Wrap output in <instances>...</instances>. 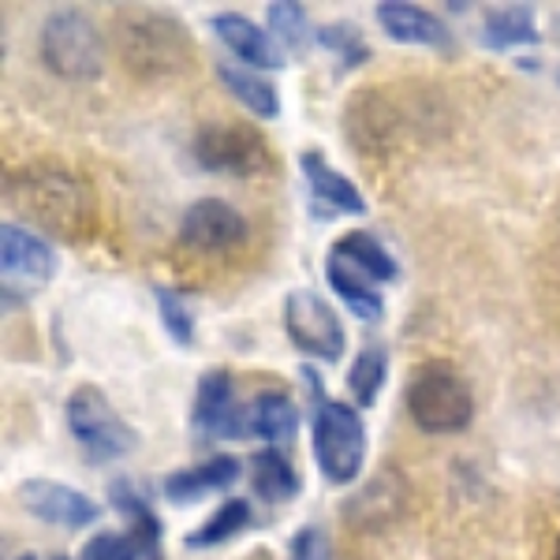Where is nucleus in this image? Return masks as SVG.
<instances>
[{"label":"nucleus","instance_id":"obj_6","mask_svg":"<svg viewBox=\"0 0 560 560\" xmlns=\"http://www.w3.org/2000/svg\"><path fill=\"white\" fill-rule=\"evenodd\" d=\"M68 430L79 441L86 464H113V459L135 453L139 433L116 415L108 396L94 385H79L65 404Z\"/></svg>","mask_w":560,"mask_h":560},{"label":"nucleus","instance_id":"obj_12","mask_svg":"<svg viewBox=\"0 0 560 560\" xmlns=\"http://www.w3.org/2000/svg\"><path fill=\"white\" fill-rule=\"evenodd\" d=\"M179 240L195 250H229L247 240V217L224 198H198L184 210Z\"/></svg>","mask_w":560,"mask_h":560},{"label":"nucleus","instance_id":"obj_22","mask_svg":"<svg viewBox=\"0 0 560 560\" xmlns=\"http://www.w3.org/2000/svg\"><path fill=\"white\" fill-rule=\"evenodd\" d=\"M332 250H337L340 258H348L351 266H355L363 277L374 280V284H388V280L400 277V266H396L393 255H388V250L382 247V240H374L363 229L345 232V236L332 243Z\"/></svg>","mask_w":560,"mask_h":560},{"label":"nucleus","instance_id":"obj_16","mask_svg":"<svg viewBox=\"0 0 560 560\" xmlns=\"http://www.w3.org/2000/svg\"><path fill=\"white\" fill-rule=\"evenodd\" d=\"M240 471H243V464L236 456H213V459H206V464H195V467H184V471L168 475L165 497L173 504H191L206 493L229 490V486L240 478Z\"/></svg>","mask_w":560,"mask_h":560},{"label":"nucleus","instance_id":"obj_1","mask_svg":"<svg viewBox=\"0 0 560 560\" xmlns=\"http://www.w3.org/2000/svg\"><path fill=\"white\" fill-rule=\"evenodd\" d=\"M8 198L23 221H34L42 232L83 243L94 229V198L90 187L60 161H34L8 176Z\"/></svg>","mask_w":560,"mask_h":560},{"label":"nucleus","instance_id":"obj_21","mask_svg":"<svg viewBox=\"0 0 560 560\" xmlns=\"http://www.w3.org/2000/svg\"><path fill=\"white\" fill-rule=\"evenodd\" d=\"M250 490L269 504H284L300 493V475H295L292 459L280 448H261L250 459Z\"/></svg>","mask_w":560,"mask_h":560},{"label":"nucleus","instance_id":"obj_3","mask_svg":"<svg viewBox=\"0 0 560 560\" xmlns=\"http://www.w3.org/2000/svg\"><path fill=\"white\" fill-rule=\"evenodd\" d=\"M116 49L142 79H168L191 65V34L168 12H120Z\"/></svg>","mask_w":560,"mask_h":560},{"label":"nucleus","instance_id":"obj_25","mask_svg":"<svg viewBox=\"0 0 560 560\" xmlns=\"http://www.w3.org/2000/svg\"><path fill=\"white\" fill-rule=\"evenodd\" d=\"M250 523V504L243 497H232L224 501L221 509L213 512L210 520L202 523L198 530L187 535V549H210V546H224L229 538H236L243 527Z\"/></svg>","mask_w":560,"mask_h":560},{"label":"nucleus","instance_id":"obj_10","mask_svg":"<svg viewBox=\"0 0 560 560\" xmlns=\"http://www.w3.org/2000/svg\"><path fill=\"white\" fill-rule=\"evenodd\" d=\"M0 269H4L8 292L12 288L34 292V288L49 284L52 273H57V255L38 232H31L26 224L4 221L0 224Z\"/></svg>","mask_w":560,"mask_h":560},{"label":"nucleus","instance_id":"obj_27","mask_svg":"<svg viewBox=\"0 0 560 560\" xmlns=\"http://www.w3.org/2000/svg\"><path fill=\"white\" fill-rule=\"evenodd\" d=\"M79 560H153L150 546L135 530H102L79 549Z\"/></svg>","mask_w":560,"mask_h":560},{"label":"nucleus","instance_id":"obj_26","mask_svg":"<svg viewBox=\"0 0 560 560\" xmlns=\"http://www.w3.org/2000/svg\"><path fill=\"white\" fill-rule=\"evenodd\" d=\"M269 15V34L277 38L280 49H303L306 42H311V15H306L303 4H295V0H273V4L266 8Z\"/></svg>","mask_w":560,"mask_h":560},{"label":"nucleus","instance_id":"obj_11","mask_svg":"<svg viewBox=\"0 0 560 560\" xmlns=\"http://www.w3.org/2000/svg\"><path fill=\"white\" fill-rule=\"evenodd\" d=\"M191 430L202 441L217 438H250L247 411H236L232 404V374L229 370H206L202 382L195 388V408H191Z\"/></svg>","mask_w":560,"mask_h":560},{"label":"nucleus","instance_id":"obj_19","mask_svg":"<svg viewBox=\"0 0 560 560\" xmlns=\"http://www.w3.org/2000/svg\"><path fill=\"white\" fill-rule=\"evenodd\" d=\"M217 79H221V86L229 90L247 113H255L258 120H277L280 116V94L266 75H258V71H250L243 65H224L221 60V65H217Z\"/></svg>","mask_w":560,"mask_h":560},{"label":"nucleus","instance_id":"obj_5","mask_svg":"<svg viewBox=\"0 0 560 560\" xmlns=\"http://www.w3.org/2000/svg\"><path fill=\"white\" fill-rule=\"evenodd\" d=\"M408 415L422 433H459L475 415L471 388L448 363H427L411 374Z\"/></svg>","mask_w":560,"mask_h":560},{"label":"nucleus","instance_id":"obj_32","mask_svg":"<svg viewBox=\"0 0 560 560\" xmlns=\"http://www.w3.org/2000/svg\"><path fill=\"white\" fill-rule=\"evenodd\" d=\"M15 560H42L38 553H23V557H15ZM49 560H68V557H49Z\"/></svg>","mask_w":560,"mask_h":560},{"label":"nucleus","instance_id":"obj_24","mask_svg":"<svg viewBox=\"0 0 560 560\" xmlns=\"http://www.w3.org/2000/svg\"><path fill=\"white\" fill-rule=\"evenodd\" d=\"M385 374H388V355H385V348L366 345V348L355 355V363H351V370H348V393H351V404H355V408H374V400L382 396Z\"/></svg>","mask_w":560,"mask_h":560},{"label":"nucleus","instance_id":"obj_30","mask_svg":"<svg viewBox=\"0 0 560 560\" xmlns=\"http://www.w3.org/2000/svg\"><path fill=\"white\" fill-rule=\"evenodd\" d=\"M288 560H325V535H322V530L318 527H303L300 535L292 538Z\"/></svg>","mask_w":560,"mask_h":560},{"label":"nucleus","instance_id":"obj_2","mask_svg":"<svg viewBox=\"0 0 560 560\" xmlns=\"http://www.w3.org/2000/svg\"><path fill=\"white\" fill-rule=\"evenodd\" d=\"M303 377L311 385V448L314 464L332 486H351L363 475L366 464V422L355 404L332 400L322 393V377H314L311 366H303Z\"/></svg>","mask_w":560,"mask_h":560},{"label":"nucleus","instance_id":"obj_7","mask_svg":"<svg viewBox=\"0 0 560 560\" xmlns=\"http://www.w3.org/2000/svg\"><path fill=\"white\" fill-rule=\"evenodd\" d=\"M195 161L206 173L217 176H269L273 173V150L261 139V131L247 124H206L195 135Z\"/></svg>","mask_w":560,"mask_h":560},{"label":"nucleus","instance_id":"obj_13","mask_svg":"<svg viewBox=\"0 0 560 560\" xmlns=\"http://www.w3.org/2000/svg\"><path fill=\"white\" fill-rule=\"evenodd\" d=\"M213 34L221 38L224 49L240 60L243 68L250 71H280L284 68V49L277 45V38L269 31H261L240 12H217L213 20Z\"/></svg>","mask_w":560,"mask_h":560},{"label":"nucleus","instance_id":"obj_31","mask_svg":"<svg viewBox=\"0 0 560 560\" xmlns=\"http://www.w3.org/2000/svg\"><path fill=\"white\" fill-rule=\"evenodd\" d=\"M516 65H520L523 71H538V60H530V57H527V60H523V57H520V60H516Z\"/></svg>","mask_w":560,"mask_h":560},{"label":"nucleus","instance_id":"obj_23","mask_svg":"<svg viewBox=\"0 0 560 560\" xmlns=\"http://www.w3.org/2000/svg\"><path fill=\"white\" fill-rule=\"evenodd\" d=\"M108 501H113V509L120 512V516L131 520V530L135 535H142V541L150 546V557L158 560V549H161V523L153 516V509L139 497V490L128 482V478H116L113 486H108Z\"/></svg>","mask_w":560,"mask_h":560},{"label":"nucleus","instance_id":"obj_33","mask_svg":"<svg viewBox=\"0 0 560 560\" xmlns=\"http://www.w3.org/2000/svg\"><path fill=\"white\" fill-rule=\"evenodd\" d=\"M553 560H560V538H557V549H553Z\"/></svg>","mask_w":560,"mask_h":560},{"label":"nucleus","instance_id":"obj_29","mask_svg":"<svg viewBox=\"0 0 560 560\" xmlns=\"http://www.w3.org/2000/svg\"><path fill=\"white\" fill-rule=\"evenodd\" d=\"M318 45H322L325 52H332V57H337L345 68L363 65V60L370 57L363 34H359V26H351V23H329V26H322V31H318Z\"/></svg>","mask_w":560,"mask_h":560},{"label":"nucleus","instance_id":"obj_9","mask_svg":"<svg viewBox=\"0 0 560 560\" xmlns=\"http://www.w3.org/2000/svg\"><path fill=\"white\" fill-rule=\"evenodd\" d=\"M15 497H20L23 512H31L42 523H52V527L83 530L102 516V504L94 497L68 482H57V478H23Z\"/></svg>","mask_w":560,"mask_h":560},{"label":"nucleus","instance_id":"obj_20","mask_svg":"<svg viewBox=\"0 0 560 560\" xmlns=\"http://www.w3.org/2000/svg\"><path fill=\"white\" fill-rule=\"evenodd\" d=\"M538 23H535V8L530 4H501V8H486L482 20V45L490 49H512V45H538Z\"/></svg>","mask_w":560,"mask_h":560},{"label":"nucleus","instance_id":"obj_14","mask_svg":"<svg viewBox=\"0 0 560 560\" xmlns=\"http://www.w3.org/2000/svg\"><path fill=\"white\" fill-rule=\"evenodd\" d=\"M377 26L400 45H427V49H453V31L438 20L433 12L419 4H408V0H382L374 4Z\"/></svg>","mask_w":560,"mask_h":560},{"label":"nucleus","instance_id":"obj_17","mask_svg":"<svg viewBox=\"0 0 560 560\" xmlns=\"http://www.w3.org/2000/svg\"><path fill=\"white\" fill-rule=\"evenodd\" d=\"M325 277H329L332 292L345 300V306L355 314V318H363V322L382 318L385 303H382V295H377L374 280L359 273V269L351 266L348 258H340L337 250H329V258H325Z\"/></svg>","mask_w":560,"mask_h":560},{"label":"nucleus","instance_id":"obj_28","mask_svg":"<svg viewBox=\"0 0 560 560\" xmlns=\"http://www.w3.org/2000/svg\"><path fill=\"white\" fill-rule=\"evenodd\" d=\"M153 300H158V311H161V325H165V332L176 340L179 348H191L195 340V314L187 300L173 288H153Z\"/></svg>","mask_w":560,"mask_h":560},{"label":"nucleus","instance_id":"obj_4","mask_svg":"<svg viewBox=\"0 0 560 560\" xmlns=\"http://www.w3.org/2000/svg\"><path fill=\"white\" fill-rule=\"evenodd\" d=\"M42 60L57 79L68 83H94L105 71V38L86 12L79 8H57L45 15L42 34Z\"/></svg>","mask_w":560,"mask_h":560},{"label":"nucleus","instance_id":"obj_18","mask_svg":"<svg viewBox=\"0 0 560 560\" xmlns=\"http://www.w3.org/2000/svg\"><path fill=\"white\" fill-rule=\"evenodd\" d=\"M247 430L255 438L269 441V445H288L300 430V411H295L292 396L280 388H266L255 396V404L247 408Z\"/></svg>","mask_w":560,"mask_h":560},{"label":"nucleus","instance_id":"obj_8","mask_svg":"<svg viewBox=\"0 0 560 560\" xmlns=\"http://www.w3.org/2000/svg\"><path fill=\"white\" fill-rule=\"evenodd\" d=\"M284 332L303 355L318 363H340L348 348V332L340 314L311 288H292L284 295Z\"/></svg>","mask_w":560,"mask_h":560},{"label":"nucleus","instance_id":"obj_15","mask_svg":"<svg viewBox=\"0 0 560 560\" xmlns=\"http://www.w3.org/2000/svg\"><path fill=\"white\" fill-rule=\"evenodd\" d=\"M300 168H303V179H306V187H311L314 202L329 206V213H348V217L366 213V198L359 195V187L351 184L345 173H337L318 150H306L300 158Z\"/></svg>","mask_w":560,"mask_h":560},{"label":"nucleus","instance_id":"obj_34","mask_svg":"<svg viewBox=\"0 0 560 560\" xmlns=\"http://www.w3.org/2000/svg\"><path fill=\"white\" fill-rule=\"evenodd\" d=\"M557 83H560V68H557Z\"/></svg>","mask_w":560,"mask_h":560}]
</instances>
